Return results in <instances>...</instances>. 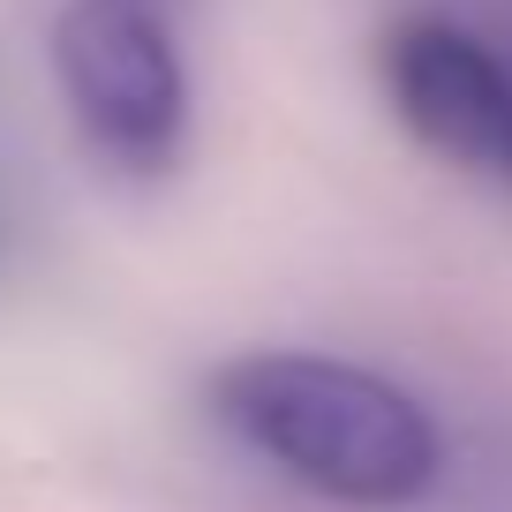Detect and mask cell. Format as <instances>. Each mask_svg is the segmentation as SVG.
<instances>
[{
  "label": "cell",
  "instance_id": "obj_2",
  "mask_svg": "<svg viewBox=\"0 0 512 512\" xmlns=\"http://www.w3.org/2000/svg\"><path fill=\"white\" fill-rule=\"evenodd\" d=\"M53 68L76 128L121 174H166L189 136V76L144 0H68L53 23Z\"/></svg>",
  "mask_w": 512,
  "mask_h": 512
},
{
  "label": "cell",
  "instance_id": "obj_3",
  "mask_svg": "<svg viewBox=\"0 0 512 512\" xmlns=\"http://www.w3.org/2000/svg\"><path fill=\"white\" fill-rule=\"evenodd\" d=\"M384 91L437 159L512 181V61L475 31L452 16H400L384 31Z\"/></svg>",
  "mask_w": 512,
  "mask_h": 512
},
{
  "label": "cell",
  "instance_id": "obj_1",
  "mask_svg": "<svg viewBox=\"0 0 512 512\" xmlns=\"http://www.w3.org/2000/svg\"><path fill=\"white\" fill-rule=\"evenodd\" d=\"M211 407L249 452L339 505H415L437 482V422L377 369L332 354H241L211 377Z\"/></svg>",
  "mask_w": 512,
  "mask_h": 512
}]
</instances>
